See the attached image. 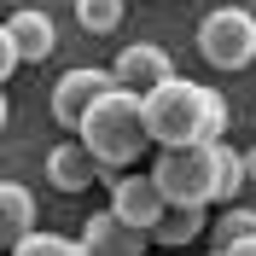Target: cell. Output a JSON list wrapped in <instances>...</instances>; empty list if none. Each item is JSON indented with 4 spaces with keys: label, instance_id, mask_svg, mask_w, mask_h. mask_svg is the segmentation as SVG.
<instances>
[{
    "label": "cell",
    "instance_id": "6da1fadb",
    "mask_svg": "<svg viewBox=\"0 0 256 256\" xmlns=\"http://www.w3.org/2000/svg\"><path fill=\"white\" fill-rule=\"evenodd\" d=\"M146 122L158 146H216L227 128V99L204 82H163L158 94H146Z\"/></svg>",
    "mask_w": 256,
    "mask_h": 256
},
{
    "label": "cell",
    "instance_id": "5bb4252c",
    "mask_svg": "<svg viewBox=\"0 0 256 256\" xmlns=\"http://www.w3.org/2000/svg\"><path fill=\"white\" fill-rule=\"evenodd\" d=\"M76 24L88 35H111L122 24V0H76Z\"/></svg>",
    "mask_w": 256,
    "mask_h": 256
},
{
    "label": "cell",
    "instance_id": "277c9868",
    "mask_svg": "<svg viewBox=\"0 0 256 256\" xmlns=\"http://www.w3.org/2000/svg\"><path fill=\"white\" fill-rule=\"evenodd\" d=\"M198 52H204L216 70H244L256 58V18L244 6H216V12L198 24Z\"/></svg>",
    "mask_w": 256,
    "mask_h": 256
},
{
    "label": "cell",
    "instance_id": "7c38bea8",
    "mask_svg": "<svg viewBox=\"0 0 256 256\" xmlns=\"http://www.w3.org/2000/svg\"><path fill=\"white\" fill-rule=\"evenodd\" d=\"M204 210L210 204H169L163 222L152 227V244H158V250H180V244H192L198 233H204Z\"/></svg>",
    "mask_w": 256,
    "mask_h": 256
},
{
    "label": "cell",
    "instance_id": "5b68a950",
    "mask_svg": "<svg viewBox=\"0 0 256 256\" xmlns=\"http://www.w3.org/2000/svg\"><path fill=\"white\" fill-rule=\"evenodd\" d=\"M58 47V30L41 6H18L6 24H0V76H12L18 64H41Z\"/></svg>",
    "mask_w": 256,
    "mask_h": 256
},
{
    "label": "cell",
    "instance_id": "52a82bcc",
    "mask_svg": "<svg viewBox=\"0 0 256 256\" xmlns=\"http://www.w3.org/2000/svg\"><path fill=\"white\" fill-rule=\"evenodd\" d=\"M111 210L122 216L128 227H140V233H152V227L163 222V210H169V198H163L158 175L146 169V175H116V180H111Z\"/></svg>",
    "mask_w": 256,
    "mask_h": 256
},
{
    "label": "cell",
    "instance_id": "3957f363",
    "mask_svg": "<svg viewBox=\"0 0 256 256\" xmlns=\"http://www.w3.org/2000/svg\"><path fill=\"white\" fill-rule=\"evenodd\" d=\"M216 146H158L152 175L169 204H216Z\"/></svg>",
    "mask_w": 256,
    "mask_h": 256
},
{
    "label": "cell",
    "instance_id": "2e32d148",
    "mask_svg": "<svg viewBox=\"0 0 256 256\" xmlns=\"http://www.w3.org/2000/svg\"><path fill=\"white\" fill-rule=\"evenodd\" d=\"M216 244H256V210H222L216 222Z\"/></svg>",
    "mask_w": 256,
    "mask_h": 256
},
{
    "label": "cell",
    "instance_id": "4fadbf2b",
    "mask_svg": "<svg viewBox=\"0 0 256 256\" xmlns=\"http://www.w3.org/2000/svg\"><path fill=\"white\" fill-rule=\"evenodd\" d=\"M244 180H250V169H244V152L239 146H216V204H233L244 192Z\"/></svg>",
    "mask_w": 256,
    "mask_h": 256
},
{
    "label": "cell",
    "instance_id": "9a60e30c",
    "mask_svg": "<svg viewBox=\"0 0 256 256\" xmlns=\"http://www.w3.org/2000/svg\"><path fill=\"white\" fill-rule=\"evenodd\" d=\"M12 256H88V244L64 233H30L24 244H12Z\"/></svg>",
    "mask_w": 256,
    "mask_h": 256
},
{
    "label": "cell",
    "instance_id": "7a4b0ae2",
    "mask_svg": "<svg viewBox=\"0 0 256 256\" xmlns=\"http://www.w3.org/2000/svg\"><path fill=\"white\" fill-rule=\"evenodd\" d=\"M76 140L99 158V169H105V175H122L128 163L146 158V146H158V140H152V122H146V94L111 88V94L88 111V122H82Z\"/></svg>",
    "mask_w": 256,
    "mask_h": 256
},
{
    "label": "cell",
    "instance_id": "ac0fdd59",
    "mask_svg": "<svg viewBox=\"0 0 256 256\" xmlns=\"http://www.w3.org/2000/svg\"><path fill=\"white\" fill-rule=\"evenodd\" d=\"M210 256H233V250H210Z\"/></svg>",
    "mask_w": 256,
    "mask_h": 256
},
{
    "label": "cell",
    "instance_id": "8fae6325",
    "mask_svg": "<svg viewBox=\"0 0 256 256\" xmlns=\"http://www.w3.org/2000/svg\"><path fill=\"white\" fill-rule=\"evenodd\" d=\"M0 233H6V250L24 244L30 233H41V227H35V192L24 186V180H6V186H0Z\"/></svg>",
    "mask_w": 256,
    "mask_h": 256
},
{
    "label": "cell",
    "instance_id": "30bf717a",
    "mask_svg": "<svg viewBox=\"0 0 256 256\" xmlns=\"http://www.w3.org/2000/svg\"><path fill=\"white\" fill-rule=\"evenodd\" d=\"M99 175H105V169H99V158H94L82 140H64V146L47 152V180H52L58 192H88Z\"/></svg>",
    "mask_w": 256,
    "mask_h": 256
},
{
    "label": "cell",
    "instance_id": "e0dca14e",
    "mask_svg": "<svg viewBox=\"0 0 256 256\" xmlns=\"http://www.w3.org/2000/svg\"><path fill=\"white\" fill-rule=\"evenodd\" d=\"M244 169H250V180H256V152H244Z\"/></svg>",
    "mask_w": 256,
    "mask_h": 256
},
{
    "label": "cell",
    "instance_id": "ba28073f",
    "mask_svg": "<svg viewBox=\"0 0 256 256\" xmlns=\"http://www.w3.org/2000/svg\"><path fill=\"white\" fill-rule=\"evenodd\" d=\"M111 76L128 94H158L163 82H175V64H169V52L158 41H134V47H122L111 58Z\"/></svg>",
    "mask_w": 256,
    "mask_h": 256
},
{
    "label": "cell",
    "instance_id": "8992f818",
    "mask_svg": "<svg viewBox=\"0 0 256 256\" xmlns=\"http://www.w3.org/2000/svg\"><path fill=\"white\" fill-rule=\"evenodd\" d=\"M116 88L111 70H99V64H82V70H64L58 88H52V122L70 128V134H82V122H88V111H94L99 99Z\"/></svg>",
    "mask_w": 256,
    "mask_h": 256
},
{
    "label": "cell",
    "instance_id": "9c48e42d",
    "mask_svg": "<svg viewBox=\"0 0 256 256\" xmlns=\"http://www.w3.org/2000/svg\"><path fill=\"white\" fill-rule=\"evenodd\" d=\"M82 244H88V256H152V233L128 227L116 210H99V216H88V227H82Z\"/></svg>",
    "mask_w": 256,
    "mask_h": 256
}]
</instances>
